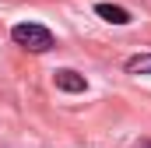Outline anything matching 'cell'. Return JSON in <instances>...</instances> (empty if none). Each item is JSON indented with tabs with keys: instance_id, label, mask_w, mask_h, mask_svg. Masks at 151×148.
Wrapping results in <instances>:
<instances>
[{
	"instance_id": "cell-1",
	"label": "cell",
	"mask_w": 151,
	"mask_h": 148,
	"mask_svg": "<svg viewBox=\"0 0 151 148\" xmlns=\"http://www.w3.org/2000/svg\"><path fill=\"white\" fill-rule=\"evenodd\" d=\"M11 39H14L18 46L32 49V53L53 49V32L42 28V25H35V21H21V25H14V28H11Z\"/></svg>"
},
{
	"instance_id": "cell-2",
	"label": "cell",
	"mask_w": 151,
	"mask_h": 148,
	"mask_svg": "<svg viewBox=\"0 0 151 148\" xmlns=\"http://www.w3.org/2000/svg\"><path fill=\"white\" fill-rule=\"evenodd\" d=\"M53 81H56V88H63V92H84V88H88V81H84L77 71H70V67L56 71V78H53Z\"/></svg>"
},
{
	"instance_id": "cell-3",
	"label": "cell",
	"mask_w": 151,
	"mask_h": 148,
	"mask_svg": "<svg viewBox=\"0 0 151 148\" xmlns=\"http://www.w3.org/2000/svg\"><path fill=\"white\" fill-rule=\"evenodd\" d=\"M95 14L106 18L109 25H130V11L127 7H116V4H95Z\"/></svg>"
},
{
	"instance_id": "cell-4",
	"label": "cell",
	"mask_w": 151,
	"mask_h": 148,
	"mask_svg": "<svg viewBox=\"0 0 151 148\" xmlns=\"http://www.w3.org/2000/svg\"><path fill=\"white\" fill-rule=\"evenodd\" d=\"M127 71H130V74H151V53L130 57V60H127Z\"/></svg>"
}]
</instances>
